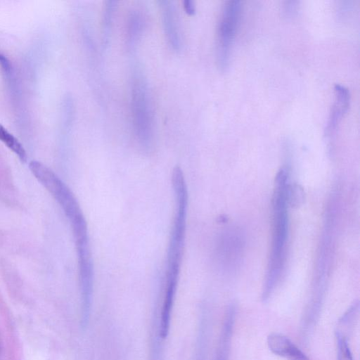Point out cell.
I'll list each match as a JSON object with an SVG mask.
<instances>
[{
	"label": "cell",
	"instance_id": "cell-1",
	"mask_svg": "<svg viewBox=\"0 0 360 360\" xmlns=\"http://www.w3.org/2000/svg\"><path fill=\"white\" fill-rule=\"evenodd\" d=\"M172 184L174 196V214L170 232L165 271L164 300L174 301L182 263L186 229L188 190L181 168L172 171Z\"/></svg>",
	"mask_w": 360,
	"mask_h": 360
},
{
	"label": "cell",
	"instance_id": "cell-2",
	"mask_svg": "<svg viewBox=\"0 0 360 360\" xmlns=\"http://www.w3.org/2000/svg\"><path fill=\"white\" fill-rule=\"evenodd\" d=\"M288 174L282 168L276 177L274 198V236L272 252L266 280L262 292V300H268L272 295L283 268L288 236Z\"/></svg>",
	"mask_w": 360,
	"mask_h": 360
},
{
	"label": "cell",
	"instance_id": "cell-3",
	"mask_svg": "<svg viewBox=\"0 0 360 360\" xmlns=\"http://www.w3.org/2000/svg\"><path fill=\"white\" fill-rule=\"evenodd\" d=\"M131 83V108L136 134L140 143L148 147L152 141L153 123L147 86L139 70L134 72Z\"/></svg>",
	"mask_w": 360,
	"mask_h": 360
},
{
	"label": "cell",
	"instance_id": "cell-4",
	"mask_svg": "<svg viewBox=\"0 0 360 360\" xmlns=\"http://www.w3.org/2000/svg\"><path fill=\"white\" fill-rule=\"evenodd\" d=\"M240 8L239 1L227 2L219 20L217 51L219 66L224 69L229 64L231 46L239 23Z\"/></svg>",
	"mask_w": 360,
	"mask_h": 360
},
{
	"label": "cell",
	"instance_id": "cell-5",
	"mask_svg": "<svg viewBox=\"0 0 360 360\" xmlns=\"http://www.w3.org/2000/svg\"><path fill=\"white\" fill-rule=\"evenodd\" d=\"M269 350L286 360H309L308 356L289 338L279 333H271L266 338Z\"/></svg>",
	"mask_w": 360,
	"mask_h": 360
},
{
	"label": "cell",
	"instance_id": "cell-6",
	"mask_svg": "<svg viewBox=\"0 0 360 360\" xmlns=\"http://www.w3.org/2000/svg\"><path fill=\"white\" fill-rule=\"evenodd\" d=\"M160 3L163 28L167 39L173 49L179 50L181 47V37L176 6L171 1H162Z\"/></svg>",
	"mask_w": 360,
	"mask_h": 360
},
{
	"label": "cell",
	"instance_id": "cell-7",
	"mask_svg": "<svg viewBox=\"0 0 360 360\" xmlns=\"http://www.w3.org/2000/svg\"><path fill=\"white\" fill-rule=\"evenodd\" d=\"M335 100L326 129L328 136H331L335 132L337 125L347 110L349 103V91L345 87L337 84L335 86Z\"/></svg>",
	"mask_w": 360,
	"mask_h": 360
},
{
	"label": "cell",
	"instance_id": "cell-8",
	"mask_svg": "<svg viewBox=\"0 0 360 360\" xmlns=\"http://www.w3.org/2000/svg\"><path fill=\"white\" fill-rule=\"evenodd\" d=\"M0 141L12 150L22 162L27 159L26 150L20 142L0 124Z\"/></svg>",
	"mask_w": 360,
	"mask_h": 360
},
{
	"label": "cell",
	"instance_id": "cell-9",
	"mask_svg": "<svg viewBox=\"0 0 360 360\" xmlns=\"http://www.w3.org/2000/svg\"><path fill=\"white\" fill-rule=\"evenodd\" d=\"M359 309V302H354L338 320L337 330L349 336L358 316Z\"/></svg>",
	"mask_w": 360,
	"mask_h": 360
},
{
	"label": "cell",
	"instance_id": "cell-10",
	"mask_svg": "<svg viewBox=\"0 0 360 360\" xmlns=\"http://www.w3.org/2000/svg\"><path fill=\"white\" fill-rule=\"evenodd\" d=\"M143 26L142 17L139 13L134 12L129 18L128 26V43L133 48L139 38Z\"/></svg>",
	"mask_w": 360,
	"mask_h": 360
},
{
	"label": "cell",
	"instance_id": "cell-11",
	"mask_svg": "<svg viewBox=\"0 0 360 360\" xmlns=\"http://www.w3.org/2000/svg\"><path fill=\"white\" fill-rule=\"evenodd\" d=\"M348 338L349 336L347 335L338 330L335 331L338 360H354Z\"/></svg>",
	"mask_w": 360,
	"mask_h": 360
},
{
	"label": "cell",
	"instance_id": "cell-12",
	"mask_svg": "<svg viewBox=\"0 0 360 360\" xmlns=\"http://www.w3.org/2000/svg\"><path fill=\"white\" fill-rule=\"evenodd\" d=\"M184 6L186 12L189 14L192 15L195 13V5L193 1L190 0H186L184 1Z\"/></svg>",
	"mask_w": 360,
	"mask_h": 360
},
{
	"label": "cell",
	"instance_id": "cell-13",
	"mask_svg": "<svg viewBox=\"0 0 360 360\" xmlns=\"http://www.w3.org/2000/svg\"><path fill=\"white\" fill-rule=\"evenodd\" d=\"M0 63L6 70H7L9 68L8 60L6 57H4V56L1 54H0Z\"/></svg>",
	"mask_w": 360,
	"mask_h": 360
}]
</instances>
